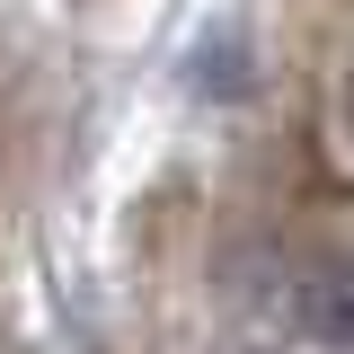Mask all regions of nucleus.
Masks as SVG:
<instances>
[{
	"label": "nucleus",
	"instance_id": "1",
	"mask_svg": "<svg viewBox=\"0 0 354 354\" xmlns=\"http://www.w3.org/2000/svg\"><path fill=\"white\" fill-rule=\"evenodd\" d=\"M257 319L292 346H319V354H354V257H310V266H283L274 283L257 292Z\"/></svg>",
	"mask_w": 354,
	"mask_h": 354
},
{
	"label": "nucleus",
	"instance_id": "2",
	"mask_svg": "<svg viewBox=\"0 0 354 354\" xmlns=\"http://www.w3.org/2000/svg\"><path fill=\"white\" fill-rule=\"evenodd\" d=\"M9 354H97V346H88V337H71V328H62V337H36V346H9Z\"/></svg>",
	"mask_w": 354,
	"mask_h": 354
},
{
	"label": "nucleus",
	"instance_id": "3",
	"mask_svg": "<svg viewBox=\"0 0 354 354\" xmlns=\"http://www.w3.org/2000/svg\"><path fill=\"white\" fill-rule=\"evenodd\" d=\"M346 124H354V80H346Z\"/></svg>",
	"mask_w": 354,
	"mask_h": 354
}]
</instances>
